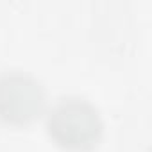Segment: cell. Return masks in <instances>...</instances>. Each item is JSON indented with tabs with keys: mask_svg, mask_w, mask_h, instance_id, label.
I'll list each match as a JSON object with an SVG mask.
<instances>
[{
	"mask_svg": "<svg viewBox=\"0 0 152 152\" xmlns=\"http://www.w3.org/2000/svg\"><path fill=\"white\" fill-rule=\"evenodd\" d=\"M47 131L50 138L68 150L93 148L104 131L100 111L83 97H63L47 115Z\"/></svg>",
	"mask_w": 152,
	"mask_h": 152,
	"instance_id": "6da1fadb",
	"label": "cell"
},
{
	"mask_svg": "<svg viewBox=\"0 0 152 152\" xmlns=\"http://www.w3.org/2000/svg\"><path fill=\"white\" fill-rule=\"evenodd\" d=\"M47 104V93L34 75L22 70L0 72V120L25 125L36 120Z\"/></svg>",
	"mask_w": 152,
	"mask_h": 152,
	"instance_id": "7a4b0ae2",
	"label": "cell"
}]
</instances>
